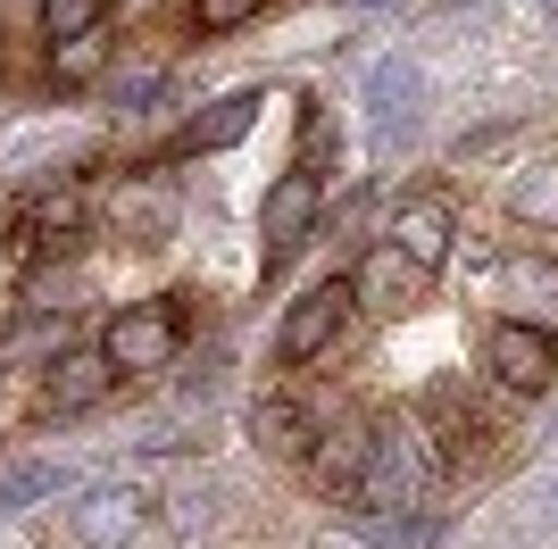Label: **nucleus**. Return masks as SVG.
Wrapping results in <instances>:
<instances>
[{
  "label": "nucleus",
  "mask_w": 558,
  "mask_h": 549,
  "mask_svg": "<svg viewBox=\"0 0 558 549\" xmlns=\"http://www.w3.org/2000/svg\"><path fill=\"white\" fill-rule=\"evenodd\" d=\"M184 300H150V308H117L109 333H100V358L117 366V375H159V366H175V350H184V317H175Z\"/></svg>",
  "instance_id": "f257e3e1"
},
{
  "label": "nucleus",
  "mask_w": 558,
  "mask_h": 549,
  "mask_svg": "<svg viewBox=\"0 0 558 549\" xmlns=\"http://www.w3.org/2000/svg\"><path fill=\"white\" fill-rule=\"evenodd\" d=\"M484 366H492L509 391H550V383H558V342H550V325H542V317H500V325H492V342H484Z\"/></svg>",
  "instance_id": "f03ea898"
},
{
  "label": "nucleus",
  "mask_w": 558,
  "mask_h": 549,
  "mask_svg": "<svg viewBox=\"0 0 558 549\" xmlns=\"http://www.w3.org/2000/svg\"><path fill=\"white\" fill-rule=\"evenodd\" d=\"M417 483H425V457L409 450V434H400V425H375L350 500H359V508H409V500H417Z\"/></svg>",
  "instance_id": "7ed1b4c3"
},
{
  "label": "nucleus",
  "mask_w": 558,
  "mask_h": 549,
  "mask_svg": "<svg viewBox=\"0 0 558 549\" xmlns=\"http://www.w3.org/2000/svg\"><path fill=\"white\" fill-rule=\"evenodd\" d=\"M367 117H375V134H384V142L417 134V117H425V68L409 59V50H392V59H375V68H367Z\"/></svg>",
  "instance_id": "20e7f679"
},
{
  "label": "nucleus",
  "mask_w": 558,
  "mask_h": 549,
  "mask_svg": "<svg viewBox=\"0 0 558 549\" xmlns=\"http://www.w3.org/2000/svg\"><path fill=\"white\" fill-rule=\"evenodd\" d=\"M317 217H326V192H317V175H308V167L276 175V183H267V208H258V242H267V258L301 251Z\"/></svg>",
  "instance_id": "39448f33"
},
{
  "label": "nucleus",
  "mask_w": 558,
  "mask_h": 549,
  "mask_svg": "<svg viewBox=\"0 0 558 549\" xmlns=\"http://www.w3.org/2000/svg\"><path fill=\"white\" fill-rule=\"evenodd\" d=\"M350 308H359V300H350V283L342 274H333V283H308L301 300H292V317H283V358L301 366V358H317V350L333 342V333H342V317Z\"/></svg>",
  "instance_id": "423d86ee"
},
{
  "label": "nucleus",
  "mask_w": 558,
  "mask_h": 549,
  "mask_svg": "<svg viewBox=\"0 0 558 549\" xmlns=\"http://www.w3.org/2000/svg\"><path fill=\"white\" fill-rule=\"evenodd\" d=\"M109 383H117V366L100 358V350H59L50 375H43V408L50 416H75V408H93Z\"/></svg>",
  "instance_id": "0eeeda50"
},
{
  "label": "nucleus",
  "mask_w": 558,
  "mask_h": 549,
  "mask_svg": "<svg viewBox=\"0 0 558 549\" xmlns=\"http://www.w3.org/2000/svg\"><path fill=\"white\" fill-rule=\"evenodd\" d=\"M109 233L117 242H167V233H175V192H167V183H117L109 192Z\"/></svg>",
  "instance_id": "6e6552de"
},
{
  "label": "nucleus",
  "mask_w": 558,
  "mask_h": 549,
  "mask_svg": "<svg viewBox=\"0 0 558 549\" xmlns=\"http://www.w3.org/2000/svg\"><path fill=\"white\" fill-rule=\"evenodd\" d=\"M134 533H142V491H125V483L84 491V508H75V541L84 549H125Z\"/></svg>",
  "instance_id": "1a4fd4ad"
},
{
  "label": "nucleus",
  "mask_w": 558,
  "mask_h": 549,
  "mask_svg": "<svg viewBox=\"0 0 558 549\" xmlns=\"http://www.w3.org/2000/svg\"><path fill=\"white\" fill-rule=\"evenodd\" d=\"M450 233H459V217H450V200H409L400 208V225H392V251L409 258V267H442L450 258Z\"/></svg>",
  "instance_id": "9d476101"
},
{
  "label": "nucleus",
  "mask_w": 558,
  "mask_h": 549,
  "mask_svg": "<svg viewBox=\"0 0 558 549\" xmlns=\"http://www.w3.org/2000/svg\"><path fill=\"white\" fill-rule=\"evenodd\" d=\"M251 434H258V450H276V457H308V450H317L308 408H301V400H283V391H267V400L251 408Z\"/></svg>",
  "instance_id": "9b49d317"
},
{
  "label": "nucleus",
  "mask_w": 558,
  "mask_h": 549,
  "mask_svg": "<svg viewBox=\"0 0 558 549\" xmlns=\"http://www.w3.org/2000/svg\"><path fill=\"white\" fill-rule=\"evenodd\" d=\"M500 300H509L517 317H558V267L534 251H517L509 267H500Z\"/></svg>",
  "instance_id": "f8f14e48"
},
{
  "label": "nucleus",
  "mask_w": 558,
  "mask_h": 549,
  "mask_svg": "<svg viewBox=\"0 0 558 549\" xmlns=\"http://www.w3.org/2000/svg\"><path fill=\"white\" fill-rule=\"evenodd\" d=\"M258 109H267L258 91H226V100H217V109L184 134V150H233V142L251 134V117H258Z\"/></svg>",
  "instance_id": "ddd939ff"
},
{
  "label": "nucleus",
  "mask_w": 558,
  "mask_h": 549,
  "mask_svg": "<svg viewBox=\"0 0 558 549\" xmlns=\"http://www.w3.org/2000/svg\"><path fill=\"white\" fill-rule=\"evenodd\" d=\"M417 274L425 267H409L400 251H375L367 267H359V283H350V300H367V308H400V300L417 292Z\"/></svg>",
  "instance_id": "4468645a"
},
{
  "label": "nucleus",
  "mask_w": 558,
  "mask_h": 549,
  "mask_svg": "<svg viewBox=\"0 0 558 549\" xmlns=\"http://www.w3.org/2000/svg\"><path fill=\"white\" fill-rule=\"evenodd\" d=\"M109 68V34H59V42H50V75H59V84H93V75Z\"/></svg>",
  "instance_id": "2eb2a0df"
},
{
  "label": "nucleus",
  "mask_w": 558,
  "mask_h": 549,
  "mask_svg": "<svg viewBox=\"0 0 558 549\" xmlns=\"http://www.w3.org/2000/svg\"><path fill=\"white\" fill-rule=\"evenodd\" d=\"M75 225H84V200H75V192H43V200L25 208V233H34V251H59Z\"/></svg>",
  "instance_id": "dca6fc26"
},
{
  "label": "nucleus",
  "mask_w": 558,
  "mask_h": 549,
  "mask_svg": "<svg viewBox=\"0 0 558 549\" xmlns=\"http://www.w3.org/2000/svg\"><path fill=\"white\" fill-rule=\"evenodd\" d=\"M68 491V466H9L0 475V508L17 516V508H34V500H59Z\"/></svg>",
  "instance_id": "f3484780"
},
{
  "label": "nucleus",
  "mask_w": 558,
  "mask_h": 549,
  "mask_svg": "<svg viewBox=\"0 0 558 549\" xmlns=\"http://www.w3.org/2000/svg\"><path fill=\"white\" fill-rule=\"evenodd\" d=\"M509 208H517V217H558V159L525 167V175L509 183Z\"/></svg>",
  "instance_id": "a211bd4d"
},
{
  "label": "nucleus",
  "mask_w": 558,
  "mask_h": 549,
  "mask_svg": "<svg viewBox=\"0 0 558 549\" xmlns=\"http://www.w3.org/2000/svg\"><path fill=\"white\" fill-rule=\"evenodd\" d=\"M367 533L384 549H434L442 541V525H434V516H367Z\"/></svg>",
  "instance_id": "6ab92c4d"
},
{
  "label": "nucleus",
  "mask_w": 558,
  "mask_h": 549,
  "mask_svg": "<svg viewBox=\"0 0 558 549\" xmlns=\"http://www.w3.org/2000/svg\"><path fill=\"white\" fill-rule=\"evenodd\" d=\"M109 17V0H43V34L59 42V34H93V25Z\"/></svg>",
  "instance_id": "aec40b11"
},
{
  "label": "nucleus",
  "mask_w": 558,
  "mask_h": 549,
  "mask_svg": "<svg viewBox=\"0 0 558 549\" xmlns=\"http://www.w3.org/2000/svg\"><path fill=\"white\" fill-rule=\"evenodd\" d=\"M251 17H258V0H192L201 34H233V25H251Z\"/></svg>",
  "instance_id": "412c9836"
},
{
  "label": "nucleus",
  "mask_w": 558,
  "mask_h": 549,
  "mask_svg": "<svg viewBox=\"0 0 558 549\" xmlns=\"http://www.w3.org/2000/svg\"><path fill=\"white\" fill-rule=\"evenodd\" d=\"M117 9H150V0H117Z\"/></svg>",
  "instance_id": "4be33fe9"
}]
</instances>
